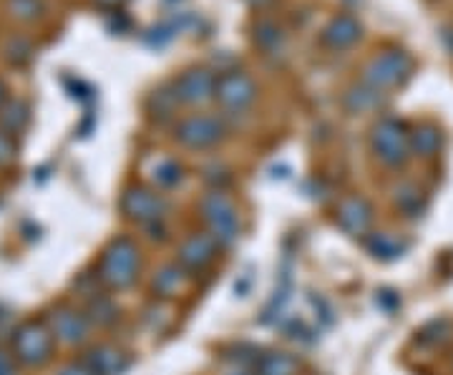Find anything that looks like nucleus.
<instances>
[{
    "label": "nucleus",
    "mask_w": 453,
    "mask_h": 375,
    "mask_svg": "<svg viewBox=\"0 0 453 375\" xmlns=\"http://www.w3.org/2000/svg\"><path fill=\"white\" fill-rule=\"evenodd\" d=\"M142 272V249L131 237H116L101 252L96 278L109 290H129Z\"/></svg>",
    "instance_id": "obj_1"
},
{
    "label": "nucleus",
    "mask_w": 453,
    "mask_h": 375,
    "mask_svg": "<svg viewBox=\"0 0 453 375\" xmlns=\"http://www.w3.org/2000/svg\"><path fill=\"white\" fill-rule=\"evenodd\" d=\"M199 212H202V222L207 232L219 242L222 249L237 245L242 234V222H240V210L232 202V196H226L222 189H211L199 199Z\"/></svg>",
    "instance_id": "obj_2"
},
{
    "label": "nucleus",
    "mask_w": 453,
    "mask_h": 375,
    "mask_svg": "<svg viewBox=\"0 0 453 375\" xmlns=\"http://www.w3.org/2000/svg\"><path fill=\"white\" fill-rule=\"evenodd\" d=\"M372 157L388 169H401L411 157V131L395 116H383L371 129Z\"/></svg>",
    "instance_id": "obj_3"
},
{
    "label": "nucleus",
    "mask_w": 453,
    "mask_h": 375,
    "mask_svg": "<svg viewBox=\"0 0 453 375\" xmlns=\"http://www.w3.org/2000/svg\"><path fill=\"white\" fill-rule=\"evenodd\" d=\"M411 76H413V58L403 49L380 50L363 68V83L383 94L390 88H401Z\"/></svg>",
    "instance_id": "obj_4"
},
{
    "label": "nucleus",
    "mask_w": 453,
    "mask_h": 375,
    "mask_svg": "<svg viewBox=\"0 0 453 375\" xmlns=\"http://www.w3.org/2000/svg\"><path fill=\"white\" fill-rule=\"evenodd\" d=\"M225 119L214 114H189L174 126V139L179 147L189 151H211L226 139Z\"/></svg>",
    "instance_id": "obj_5"
},
{
    "label": "nucleus",
    "mask_w": 453,
    "mask_h": 375,
    "mask_svg": "<svg viewBox=\"0 0 453 375\" xmlns=\"http://www.w3.org/2000/svg\"><path fill=\"white\" fill-rule=\"evenodd\" d=\"M53 333L43 320H26L13 333V358L26 368H43L53 356Z\"/></svg>",
    "instance_id": "obj_6"
},
{
    "label": "nucleus",
    "mask_w": 453,
    "mask_h": 375,
    "mask_svg": "<svg viewBox=\"0 0 453 375\" xmlns=\"http://www.w3.org/2000/svg\"><path fill=\"white\" fill-rule=\"evenodd\" d=\"M121 212L127 219L142 225V227H154V225H164V217L169 212V202L157 189L129 187L121 196Z\"/></svg>",
    "instance_id": "obj_7"
},
{
    "label": "nucleus",
    "mask_w": 453,
    "mask_h": 375,
    "mask_svg": "<svg viewBox=\"0 0 453 375\" xmlns=\"http://www.w3.org/2000/svg\"><path fill=\"white\" fill-rule=\"evenodd\" d=\"M214 98L229 114H242L257 101V83L244 71H222L214 83Z\"/></svg>",
    "instance_id": "obj_8"
},
{
    "label": "nucleus",
    "mask_w": 453,
    "mask_h": 375,
    "mask_svg": "<svg viewBox=\"0 0 453 375\" xmlns=\"http://www.w3.org/2000/svg\"><path fill=\"white\" fill-rule=\"evenodd\" d=\"M219 249L222 247L210 232H195L187 240H181V245L177 247V262L189 275H202L214 264Z\"/></svg>",
    "instance_id": "obj_9"
},
{
    "label": "nucleus",
    "mask_w": 453,
    "mask_h": 375,
    "mask_svg": "<svg viewBox=\"0 0 453 375\" xmlns=\"http://www.w3.org/2000/svg\"><path fill=\"white\" fill-rule=\"evenodd\" d=\"M214 83H217V76L210 68H187L174 79L172 88H174V96H177L179 103L204 106L214 98Z\"/></svg>",
    "instance_id": "obj_10"
},
{
    "label": "nucleus",
    "mask_w": 453,
    "mask_h": 375,
    "mask_svg": "<svg viewBox=\"0 0 453 375\" xmlns=\"http://www.w3.org/2000/svg\"><path fill=\"white\" fill-rule=\"evenodd\" d=\"M50 333L58 343L64 345H81L86 343L88 333H91V320L88 315H83L81 310L71 308V305H61L50 312L49 318Z\"/></svg>",
    "instance_id": "obj_11"
},
{
    "label": "nucleus",
    "mask_w": 453,
    "mask_h": 375,
    "mask_svg": "<svg viewBox=\"0 0 453 375\" xmlns=\"http://www.w3.org/2000/svg\"><path fill=\"white\" fill-rule=\"evenodd\" d=\"M335 225L350 237H365L372 225V207L365 196H342L335 207Z\"/></svg>",
    "instance_id": "obj_12"
},
{
    "label": "nucleus",
    "mask_w": 453,
    "mask_h": 375,
    "mask_svg": "<svg viewBox=\"0 0 453 375\" xmlns=\"http://www.w3.org/2000/svg\"><path fill=\"white\" fill-rule=\"evenodd\" d=\"M83 363H86L96 375H124L129 371L131 358L121 350V348L101 343L94 345L91 350H86Z\"/></svg>",
    "instance_id": "obj_13"
},
{
    "label": "nucleus",
    "mask_w": 453,
    "mask_h": 375,
    "mask_svg": "<svg viewBox=\"0 0 453 375\" xmlns=\"http://www.w3.org/2000/svg\"><path fill=\"white\" fill-rule=\"evenodd\" d=\"M363 35V26L357 23V18L353 16H335L320 33L323 46L333 50H345L350 46H356Z\"/></svg>",
    "instance_id": "obj_14"
},
{
    "label": "nucleus",
    "mask_w": 453,
    "mask_h": 375,
    "mask_svg": "<svg viewBox=\"0 0 453 375\" xmlns=\"http://www.w3.org/2000/svg\"><path fill=\"white\" fill-rule=\"evenodd\" d=\"M189 282V272L179 264V262H172V264H164L154 272V279H151V290L157 297L162 300H169V297H177L179 293H184Z\"/></svg>",
    "instance_id": "obj_15"
},
{
    "label": "nucleus",
    "mask_w": 453,
    "mask_h": 375,
    "mask_svg": "<svg viewBox=\"0 0 453 375\" xmlns=\"http://www.w3.org/2000/svg\"><path fill=\"white\" fill-rule=\"evenodd\" d=\"M363 245L375 260L380 262L398 260V257H403V252L408 249V242L401 240L398 234H390V232H371V234L363 237Z\"/></svg>",
    "instance_id": "obj_16"
},
{
    "label": "nucleus",
    "mask_w": 453,
    "mask_h": 375,
    "mask_svg": "<svg viewBox=\"0 0 453 375\" xmlns=\"http://www.w3.org/2000/svg\"><path fill=\"white\" fill-rule=\"evenodd\" d=\"M252 375H300V360L285 350H267L255 360Z\"/></svg>",
    "instance_id": "obj_17"
},
{
    "label": "nucleus",
    "mask_w": 453,
    "mask_h": 375,
    "mask_svg": "<svg viewBox=\"0 0 453 375\" xmlns=\"http://www.w3.org/2000/svg\"><path fill=\"white\" fill-rule=\"evenodd\" d=\"M342 103H345V109L350 114H371V111H378L386 103V94L378 91V88H372L368 83H360V86L348 88Z\"/></svg>",
    "instance_id": "obj_18"
},
{
    "label": "nucleus",
    "mask_w": 453,
    "mask_h": 375,
    "mask_svg": "<svg viewBox=\"0 0 453 375\" xmlns=\"http://www.w3.org/2000/svg\"><path fill=\"white\" fill-rule=\"evenodd\" d=\"M441 149H443V134L438 126L421 124V126L411 129V154H416L421 159H434Z\"/></svg>",
    "instance_id": "obj_19"
},
{
    "label": "nucleus",
    "mask_w": 453,
    "mask_h": 375,
    "mask_svg": "<svg viewBox=\"0 0 453 375\" xmlns=\"http://www.w3.org/2000/svg\"><path fill=\"white\" fill-rule=\"evenodd\" d=\"M31 121V109L26 101H5V106L0 109V129L8 131L11 136L20 134Z\"/></svg>",
    "instance_id": "obj_20"
},
{
    "label": "nucleus",
    "mask_w": 453,
    "mask_h": 375,
    "mask_svg": "<svg viewBox=\"0 0 453 375\" xmlns=\"http://www.w3.org/2000/svg\"><path fill=\"white\" fill-rule=\"evenodd\" d=\"M151 181L157 184V189H174L184 181V166L177 159L162 157L151 166Z\"/></svg>",
    "instance_id": "obj_21"
},
{
    "label": "nucleus",
    "mask_w": 453,
    "mask_h": 375,
    "mask_svg": "<svg viewBox=\"0 0 453 375\" xmlns=\"http://www.w3.org/2000/svg\"><path fill=\"white\" fill-rule=\"evenodd\" d=\"M255 43L267 56H277V53L285 50V33L273 20H259L255 26Z\"/></svg>",
    "instance_id": "obj_22"
},
{
    "label": "nucleus",
    "mask_w": 453,
    "mask_h": 375,
    "mask_svg": "<svg viewBox=\"0 0 453 375\" xmlns=\"http://www.w3.org/2000/svg\"><path fill=\"white\" fill-rule=\"evenodd\" d=\"M395 207L405 214V217H416V214L423 210V195L418 187H413V184H401L398 189H395Z\"/></svg>",
    "instance_id": "obj_23"
},
{
    "label": "nucleus",
    "mask_w": 453,
    "mask_h": 375,
    "mask_svg": "<svg viewBox=\"0 0 453 375\" xmlns=\"http://www.w3.org/2000/svg\"><path fill=\"white\" fill-rule=\"evenodd\" d=\"M88 320H91V323H96V325H101V327L113 325V323L119 320V308L113 305L109 297H104V295H96V297L91 300Z\"/></svg>",
    "instance_id": "obj_24"
},
{
    "label": "nucleus",
    "mask_w": 453,
    "mask_h": 375,
    "mask_svg": "<svg viewBox=\"0 0 453 375\" xmlns=\"http://www.w3.org/2000/svg\"><path fill=\"white\" fill-rule=\"evenodd\" d=\"M451 330H453L451 320H431V323L418 333V343L431 345V348H434V345H441L443 341H449V338H451Z\"/></svg>",
    "instance_id": "obj_25"
},
{
    "label": "nucleus",
    "mask_w": 453,
    "mask_h": 375,
    "mask_svg": "<svg viewBox=\"0 0 453 375\" xmlns=\"http://www.w3.org/2000/svg\"><path fill=\"white\" fill-rule=\"evenodd\" d=\"M3 53H5V58L11 61V64L16 65H23L28 64L33 58V46L26 41V38H11L8 43H5V49H3Z\"/></svg>",
    "instance_id": "obj_26"
},
{
    "label": "nucleus",
    "mask_w": 453,
    "mask_h": 375,
    "mask_svg": "<svg viewBox=\"0 0 453 375\" xmlns=\"http://www.w3.org/2000/svg\"><path fill=\"white\" fill-rule=\"evenodd\" d=\"M8 11L18 18V20H35L43 13V0H8Z\"/></svg>",
    "instance_id": "obj_27"
},
{
    "label": "nucleus",
    "mask_w": 453,
    "mask_h": 375,
    "mask_svg": "<svg viewBox=\"0 0 453 375\" xmlns=\"http://www.w3.org/2000/svg\"><path fill=\"white\" fill-rule=\"evenodd\" d=\"M18 157V147L16 139L8 134V131L0 129V166H8V164L16 162Z\"/></svg>",
    "instance_id": "obj_28"
},
{
    "label": "nucleus",
    "mask_w": 453,
    "mask_h": 375,
    "mask_svg": "<svg viewBox=\"0 0 453 375\" xmlns=\"http://www.w3.org/2000/svg\"><path fill=\"white\" fill-rule=\"evenodd\" d=\"M56 375H96L83 360H79V363H68V365H64L61 371Z\"/></svg>",
    "instance_id": "obj_29"
},
{
    "label": "nucleus",
    "mask_w": 453,
    "mask_h": 375,
    "mask_svg": "<svg viewBox=\"0 0 453 375\" xmlns=\"http://www.w3.org/2000/svg\"><path fill=\"white\" fill-rule=\"evenodd\" d=\"M0 375H13V358L0 350Z\"/></svg>",
    "instance_id": "obj_30"
},
{
    "label": "nucleus",
    "mask_w": 453,
    "mask_h": 375,
    "mask_svg": "<svg viewBox=\"0 0 453 375\" xmlns=\"http://www.w3.org/2000/svg\"><path fill=\"white\" fill-rule=\"evenodd\" d=\"M101 5H106V8H116V5H121L124 0H98Z\"/></svg>",
    "instance_id": "obj_31"
},
{
    "label": "nucleus",
    "mask_w": 453,
    "mask_h": 375,
    "mask_svg": "<svg viewBox=\"0 0 453 375\" xmlns=\"http://www.w3.org/2000/svg\"><path fill=\"white\" fill-rule=\"evenodd\" d=\"M5 94H8V88H5V83L0 81V109L5 106Z\"/></svg>",
    "instance_id": "obj_32"
},
{
    "label": "nucleus",
    "mask_w": 453,
    "mask_h": 375,
    "mask_svg": "<svg viewBox=\"0 0 453 375\" xmlns=\"http://www.w3.org/2000/svg\"><path fill=\"white\" fill-rule=\"evenodd\" d=\"M247 3H250L252 8H262V5H267L270 0H247Z\"/></svg>",
    "instance_id": "obj_33"
},
{
    "label": "nucleus",
    "mask_w": 453,
    "mask_h": 375,
    "mask_svg": "<svg viewBox=\"0 0 453 375\" xmlns=\"http://www.w3.org/2000/svg\"><path fill=\"white\" fill-rule=\"evenodd\" d=\"M234 375H247V373H242V371H240V373H234Z\"/></svg>",
    "instance_id": "obj_34"
}]
</instances>
